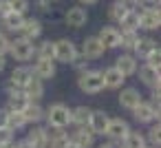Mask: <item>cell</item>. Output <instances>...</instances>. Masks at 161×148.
<instances>
[{
    "mask_svg": "<svg viewBox=\"0 0 161 148\" xmlns=\"http://www.w3.org/2000/svg\"><path fill=\"white\" fill-rule=\"evenodd\" d=\"M44 122H47V128L66 130L71 126V108L62 102H53L49 108H44Z\"/></svg>",
    "mask_w": 161,
    "mask_h": 148,
    "instance_id": "6da1fadb",
    "label": "cell"
},
{
    "mask_svg": "<svg viewBox=\"0 0 161 148\" xmlns=\"http://www.w3.org/2000/svg\"><path fill=\"white\" fill-rule=\"evenodd\" d=\"M77 88L86 95H99L104 91V77L97 69H86L77 73Z\"/></svg>",
    "mask_w": 161,
    "mask_h": 148,
    "instance_id": "7a4b0ae2",
    "label": "cell"
},
{
    "mask_svg": "<svg viewBox=\"0 0 161 148\" xmlns=\"http://www.w3.org/2000/svg\"><path fill=\"white\" fill-rule=\"evenodd\" d=\"M77 55H80V51H77V47H75L73 40L60 38V40L53 42V60H55V62H60V64H71Z\"/></svg>",
    "mask_w": 161,
    "mask_h": 148,
    "instance_id": "3957f363",
    "label": "cell"
},
{
    "mask_svg": "<svg viewBox=\"0 0 161 148\" xmlns=\"http://www.w3.org/2000/svg\"><path fill=\"white\" fill-rule=\"evenodd\" d=\"M9 55H11L16 62H29V60H33V55H36V44H33L31 40L16 38V40H11Z\"/></svg>",
    "mask_w": 161,
    "mask_h": 148,
    "instance_id": "277c9868",
    "label": "cell"
},
{
    "mask_svg": "<svg viewBox=\"0 0 161 148\" xmlns=\"http://www.w3.org/2000/svg\"><path fill=\"white\" fill-rule=\"evenodd\" d=\"M117 102H119V106L124 111H132V108H137L143 102V95L135 86H121L119 88V95H117Z\"/></svg>",
    "mask_w": 161,
    "mask_h": 148,
    "instance_id": "5b68a950",
    "label": "cell"
},
{
    "mask_svg": "<svg viewBox=\"0 0 161 148\" xmlns=\"http://www.w3.org/2000/svg\"><path fill=\"white\" fill-rule=\"evenodd\" d=\"M130 113H132V119H135L137 124H148V126H150L152 122H159V108H154V106H152L150 102H146V100H143L137 108H132Z\"/></svg>",
    "mask_w": 161,
    "mask_h": 148,
    "instance_id": "8992f818",
    "label": "cell"
},
{
    "mask_svg": "<svg viewBox=\"0 0 161 148\" xmlns=\"http://www.w3.org/2000/svg\"><path fill=\"white\" fill-rule=\"evenodd\" d=\"M161 27V14L157 7H143L139 11V29L146 31H157Z\"/></svg>",
    "mask_w": 161,
    "mask_h": 148,
    "instance_id": "52a82bcc",
    "label": "cell"
},
{
    "mask_svg": "<svg viewBox=\"0 0 161 148\" xmlns=\"http://www.w3.org/2000/svg\"><path fill=\"white\" fill-rule=\"evenodd\" d=\"M108 122H110V115L102 108H93L91 111V119H88V130L97 137V135H106V128H108Z\"/></svg>",
    "mask_w": 161,
    "mask_h": 148,
    "instance_id": "ba28073f",
    "label": "cell"
},
{
    "mask_svg": "<svg viewBox=\"0 0 161 148\" xmlns=\"http://www.w3.org/2000/svg\"><path fill=\"white\" fill-rule=\"evenodd\" d=\"M130 133V124L126 122V119H121V117H110V122H108V128H106V135L104 137H108V139H113V141H124V137Z\"/></svg>",
    "mask_w": 161,
    "mask_h": 148,
    "instance_id": "9c48e42d",
    "label": "cell"
},
{
    "mask_svg": "<svg viewBox=\"0 0 161 148\" xmlns=\"http://www.w3.org/2000/svg\"><path fill=\"white\" fill-rule=\"evenodd\" d=\"M64 22H66V27H71V29H82V27L88 22V11H86L84 7H80V5L69 7L66 14H64Z\"/></svg>",
    "mask_w": 161,
    "mask_h": 148,
    "instance_id": "30bf717a",
    "label": "cell"
},
{
    "mask_svg": "<svg viewBox=\"0 0 161 148\" xmlns=\"http://www.w3.org/2000/svg\"><path fill=\"white\" fill-rule=\"evenodd\" d=\"M104 53H106V49H104V44L97 40V36H91V38H86V40L82 42V53H80V55H82L84 60H88V62H91V60H99Z\"/></svg>",
    "mask_w": 161,
    "mask_h": 148,
    "instance_id": "8fae6325",
    "label": "cell"
},
{
    "mask_svg": "<svg viewBox=\"0 0 161 148\" xmlns=\"http://www.w3.org/2000/svg\"><path fill=\"white\" fill-rule=\"evenodd\" d=\"M124 77H132V75H137V69H139V60L132 55V53H121L117 60H115V64H113Z\"/></svg>",
    "mask_w": 161,
    "mask_h": 148,
    "instance_id": "7c38bea8",
    "label": "cell"
},
{
    "mask_svg": "<svg viewBox=\"0 0 161 148\" xmlns=\"http://www.w3.org/2000/svg\"><path fill=\"white\" fill-rule=\"evenodd\" d=\"M58 62L55 60H36L33 62V66H31V71H33V75L38 77V80H51V77H55V73H58V66H55Z\"/></svg>",
    "mask_w": 161,
    "mask_h": 148,
    "instance_id": "4fadbf2b",
    "label": "cell"
},
{
    "mask_svg": "<svg viewBox=\"0 0 161 148\" xmlns=\"http://www.w3.org/2000/svg\"><path fill=\"white\" fill-rule=\"evenodd\" d=\"M97 40L104 44L106 51H108V49H119V29L113 27V25H106V27L99 29Z\"/></svg>",
    "mask_w": 161,
    "mask_h": 148,
    "instance_id": "5bb4252c",
    "label": "cell"
},
{
    "mask_svg": "<svg viewBox=\"0 0 161 148\" xmlns=\"http://www.w3.org/2000/svg\"><path fill=\"white\" fill-rule=\"evenodd\" d=\"M69 139H71L77 148H95V135L88 130V126L75 128V130L69 135Z\"/></svg>",
    "mask_w": 161,
    "mask_h": 148,
    "instance_id": "9a60e30c",
    "label": "cell"
},
{
    "mask_svg": "<svg viewBox=\"0 0 161 148\" xmlns=\"http://www.w3.org/2000/svg\"><path fill=\"white\" fill-rule=\"evenodd\" d=\"M42 22L38 20V18H25V22H22V27H20V38H25V40H38L40 36H42Z\"/></svg>",
    "mask_w": 161,
    "mask_h": 148,
    "instance_id": "2e32d148",
    "label": "cell"
},
{
    "mask_svg": "<svg viewBox=\"0 0 161 148\" xmlns=\"http://www.w3.org/2000/svg\"><path fill=\"white\" fill-rule=\"evenodd\" d=\"M137 75H139L141 84L148 86V88H157V86L161 84V73H159V69H152V66H148V64H141V66L137 69Z\"/></svg>",
    "mask_w": 161,
    "mask_h": 148,
    "instance_id": "e0dca14e",
    "label": "cell"
},
{
    "mask_svg": "<svg viewBox=\"0 0 161 148\" xmlns=\"http://www.w3.org/2000/svg\"><path fill=\"white\" fill-rule=\"evenodd\" d=\"M102 77H104V88H110V91H119L124 84H126V77L115 69V66H108L102 71Z\"/></svg>",
    "mask_w": 161,
    "mask_h": 148,
    "instance_id": "ac0fdd59",
    "label": "cell"
},
{
    "mask_svg": "<svg viewBox=\"0 0 161 148\" xmlns=\"http://www.w3.org/2000/svg\"><path fill=\"white\" fill-rule=\"evenodd\" d=\"M22 93H25V97H27L29 102H40V100L44 97V82L33 75V77L22 86Z\"/></svg>",
    "mask_w": 161,
    "mask_h": 148,
    "instance_id": "d6986e66",
    "label": "cell"
},
{
    "mask_svg": "<svg viewBox=\"0 0 161 148\" xmlns=\"http://www.w3.org/2000/svg\"><path fill=\"white\" fill-rule=\"evenodd\" d=\"M25 139H29L36 148H49V128L47 126H31V130H29V135L25 137Z\"/></svg>",
    "mask_w": 161,
    "mask_h": 148,
    "instance_id": "ffe728a7",
    "label": "cell"
},
{
    "mask_svg": "<svg viewBox=\"0 0 161 148\" xmlns=\"http://www.w3.org/2000/svg\"><path fill=\"white\" fill-rule=\"evenodd\" d=\"M27 106H29V100L25 97L22 91H16V93L7 95V106H5L7 113H25Z\"/></svg>",
    "mask_w": 161,
    "mask_h": 148,
    "instance_id": "44dd1931",
    "label": "cell"
},
{
    "mask_svg": "<svg viewBox=\"0 0 161 148\" xmlns=\"http://www.w3.org/2000/svg\"><path fill=\"white\" fill-rule=\"evenodd\" d=\"M25 119L29 126H38L44 122V106L40 102H29V106L25 108Z\"/></svg>",
    "mask_w": 161,
    "mask_h": 148,
    "instance_id": "7402d4cb",
    "label": "cell"
},
{
    "mask_svg": "<svg viewBox=\"0 0 161 148\" xmlns=\"http://www.w3.org/2000/svg\"><path fill=\"white\" fill-rule=\"evenodd\" d=\"M154 49H159V42H157V40H152V38H139L137 47L132 49V55H135L137 60H146Z\"/></svg>",
    "mask_w": 161,
    "mask_h": 148,
    "instance_id": "603a6c76",
    "label": "cell"
},
{
    "mask_svg": "<svg viewBox=\"0 0 161 148\" xmlns=\"http://www.w3.org/2000/svg\"><path fill=\"white\" fill-rule=\"evenodd\" d=\"M91 111H93V108L86 106V104H80V106L71 108V124H73L75 128H80V126H88Z\"/></svg>",
    "mask_w": 161,
    "mask_h": 148,
    "instance_id": "cb8c5ba5",
    "label": "cell"
},
{
    "mask_svg": "<svg viewBox=\"0 0 161 148\" xmlns=\"http://www.w3.org/2000/svg\"><path fill=\"white\" fill-rule=\"evenodd\" d=\"M22 22H25V16L16 14V11H9L5 18H0V27H3L5 31H9V33H18Z\"/></svg>",
    "mask_w": 161,
    "mask_h": 148,
    "instance_id": "d4e9b609",
    "label": "cell"
},
{
    "mask_svg": "<svg viewBox=\"0 0 161 148\" xmlns=\"http://www.w3.org/2000/svg\"><path fill=\"white\" fill-rule=\"evenodd\" d=\"M33 77V71H31V66H27V64H20V66H16L14 71H11V75H9V80L18 86V88H22L29 80Z\"/></svg>",
    "mask_w": 161,
    "mask_h": 148,
    "instance_id": "484cf974",
    "label": "cell"
},
{
    "mask_svg": "<svg viewBox=\"0 0 161 148\" xmlns=\"http://www.w3.org/2000/svg\"><path fill=\"white\" fill-rule=\"evenodd\" d=\"M121 148H148V141H146L143 133L130 128V133H128V135L124 137V141H121Z\"/></svg>",
    "mask_w": 161,
    "mask_h": 148,
    "instance_id": "4316f807",
    "label": "cell"
},
{
    "mask_svg": "<svg viewBox=\"0 0 161 148\" xmlns=\"http://www.w3.org/2000/svg\"><path fill=\"white\" fill-rule=\"evenodd\" d=\"M137 42H139V31H119V47L126 53H132Z\"/></svg>",
    "mask_w": 161,
    "mask_h": 148,
    "instance_id": "83f0119b",
    "label": "cell"
},
{
    "mask_svg": "<svg viewBox=\"0 0 161 148\" xmlns=\"http://www.w3.org/2000/svg\"><path fill=\"white\" fill-rule=\"evenodd\" d=\"M146 141H148V146H152V148H159L161 146V124L159 122H152L150 124V128L146 130Z\"/></svg>",
    "mask_w": 161,
    "mask_h": 148,
    "instance_id": "f1b7e54d",
    "label": "cell"
},
{
    "mask_svg": "<svg viewBox=\"0 0 161 148\" xmlns=\"http://www.w3.org/2000/svg\"><path fill=\"white\" fill-rule=\"evenodd\" d=\"M106 14H108V20H110V22L119 25V22L124 20V16L128 14V9H126V7H124V5L119 3V0H115V3H113V5L108 7V11H106Z\"/></svg>",
    "mask_w": 161,
    "mask_h": 148,
    "instance_id": "f546056e",
    "label": "cell"
},
{
    "mask_svg": "<svg viewBox=\"0 0 161 148\" xmlns=\"http://www.w3.org/2000/svg\"><path fill=\"white\" fill-rule=\"evenodd\" d=\"M36 60H53V42L51 40H42L40 44H36Z\"/></svg>",
    "mask_w": 161,
    "mask_h": 148,
    "instance_id": "4dcf8cb0",
    "label": "cell"
},
{
    "mask_svg": "<svg viewBox=\"0 0 161 148\" xmlns=\"http://www.w3.org/2000/svg\"><path fill=\"white\" fill-rule=\"evenodd\" d=\"M27 119H25V113H7V128H11L14 133L16 130H22L27 128Z\"/></svg>",
    "mask_w": 161,
    "mask_h": 148,
    "instance_id": "1f68e13d",
    "label": "cell"
},
{
    "mask_svg": "<svg viewBox=\"0 0 161 148\" xmlns=\"http://www.w3.org/2000/svg\"><path fill=\"white\" fill-rule=\"evenodd\" d=\"M119 25L121 31H139V11H128Z\"/></svg>",
    "mask_w": 161,
    "mask_h": 148,
    "instance_id": "d6a6232c",
    "label": "cell"
},
{
    "mask_svg": "<svg viewBox=\"0 0 161 148\" xmlns=\"http://www.w3.org/2000/svg\"><path fill=\"white\" fill-rule=\"evenodd\" d=\"M9 3V7H11V11H16V14H27L29 11V0H7Z\"/></svg>",
    "mask_w": 161,
    "mask_h": 148,
    "instance_id": "836d02e7",
    "label": "cell"
},
{
    "mask_svg": "<svg viewBox=\"0 0 161 148\" xmlns=\"http://www.w3.org/2000/svg\"><path fill=\"white\" fill-rule=\"evenodd\" d=\"M143 64H148V66H152V69H159V66H161V49H154V51L143 60Z\"/></svg>",
    "mask_w": 161,
    "mask_h": 148,
    "instance_id": "e575fe53",
    "label": "cell"
},
{
    "mask_svg": "<svg viewBox=\"0 0 161 148\" xmlns=\"http://www.w3.org/2000/svg\"><path fill=\"white\" fill-rule=\"evenodd\" d=\"M16 141V133L11 128H0V146H5V144H14Z\"/></svg>",
    "mask_w": 161,
    "mask_h": 148,
    "instance_id": "d590c367",
    "label": "cell"
},
{
    "mask_svg": "<svg viewBox=\"0 0 161 148\" xmlns=\"http://www.w3.org/2000/svg\"><path fill=\"white\" fill-rule=\"evenodd\" d=\"M9 47H11V38L0 33V55H9Z\"/></svg>",
    "mask_w": 161,
    "mask_h": 148,
    "instance_id": "8d00e7d4",
    "label": "cell"
},
{
    "mask_svg": "<svg viewBox=\"0 0 161 148\" xmlns=\"http://www.w3.org/2000/svg\"><path fill=\"white\" fill-rule=\"evenodd\" d=\"M71 66H75V71H77V73H82V71H86V69H88V60H84L82 55H77V58L71 62Z\"/></svg>",
    "mask_w": 161,
    "mask_h": 148,
    "instance_id": "74e56055",
    "label": "cell"
},
{
    "mask_svg": "<svg viewBox=\"0 0 161 148\" xmlns=\"http://www.w3.org/2000/svg\"><path fill=\"white\" fill-rule=\"evenodd\" d=\"M154 108H159V102H161V88L157 86V88H150V100H148Z\"/></svg>",
    "mask_w": 161,
    "mask_h": 148,
    "instance_id": "f35d334b",
    "label": "cell"
},
{
    "mask_svg": "<svg viewBox=\"0 0 161 148\" xmlns=\"http://www.w3.org/2000/svg\"><path fill=\"white\" fill-rule=\"evenodd\" d=\"M95 148H121V144H119V141H113V139H106V141H102V144L95 146Z\"/></svg>",
    "mask_w": 161,
    "mask_h": 148,
    "instance_id": "ab89813d",
    "label": "cell"
},
{
    "mask_svg": "<svg viewBox=\"0 0 161 148\" xmlns=\"http://www.w3.org/2000/svg\"><path fill=\"white\" fill-rule=\"evenodd\" d=\"M36 5L40 11H51V0H36Z\"/></svg>",
    "mask_w": 161,
    "mask_h": 148,
    "instance_id": "60d3db41",
    "label": "cell"
},
{
    "mask_svg": "<svg viewBox=\"0 0 161 148\" xmlns=\"http://www.w3.org/2000/svg\"><path fill=\"white\" fill-rule=\"evenodd\" d=\"M9 11H11L9 3H7V0H0V18H5V16H7Z\"/></svg>",
    "mask_w": 161,
    "mask_h": 148,
    "instance_id": "b9f144b4",
    "label": "cell"
},
{
    "mask_svg": "<svg viewBox=\"0 0 161 148\" xmlns=\"http://www.w3.org/2000/svg\"><path fill=\"white\" fill-rule=\"evenodd\" d=\"M16 148H36L29 139H20V141H16Z\"/></svg>",
    "mask_w": 161,
    "mask_h": 148,
    "instance_id": "7bdbcfd3",
    "label": "cell"
},
{
    "mask_svg": "<svg viewBox=\"0 0 161 148\" xmlns=\"http://www.w3.org/2000/svg\"><path fill=\"white\" fill-rule=\"evenodd\" d=\"M5 126H7V111L0 108V128H5Z\"/></svg>",
    "mask_w": 161,
    "mask_h": 148,
    "instance_id": "ee69618b",
    "label": "cell"
},
{
    "mask_svg": "<svg viewBox=\"0 0 161 148\" xmlns=\"http://www.w3.org/2000/svg\"><path fill=\"white\" fill-rule=\"evenodd\" d=\"M77 3H80V7H91V5L97 3V0H77Z\"/></svg>",
    "mask_w": 161,
    "mask_h": 148,
    "instance_id": "f6af8a7d",
    "label": "cell"
},
{
    "mask_svg": "<svg viewBox=\"0 0 161 148\" xmlns=\"http://www.w3.org/2000/svg\"><path fill=\"white\" fill-rule=\"evenodd\" d=\"M7 69V55H0V73Z\"/></svg>",
    "mask_w": 161,
    "mask_h": 148,
    "instance_id": "bcb514c9",
    "label": "cell"
},
{
    "mask_svg": "<svg viewBox=\"0 0 161 148\" xmlns=\"http://www.w3.org/2000/svg\"><path fill=\"white\" fill-rule=\"evenodd\" d=\"M139 3H150V7H157L159 9V0H139Z\"/></svg>",
    "mask_w": 161,
    "mask_h": 148,
    "instance_id": "7dc6e473",
    "label": "cell"
},
{
    "mask_svg": "<svg viewBox=\"0 0 161 148\" xmlns=\"http://www.w3.org/2000/svg\"><path fill=\"white\" fill-rule=\"evenodd\" d=\"M0 148H16V141L14 144H5V146H0Z\"/></svg>",
    "mask_w": 161,
    "mask_h": 148,
    "instance_id": "c3c4849f",
    "label": "cell"
},
{
    "mask_svg": "<svg viewBox=\"0 0 161 148\" xmlns=\"http://www.w3.org/2000/svg\"><path fill=\"white\" fill-rule=\"evenodd\" d=\"M51 3H58V0H51Z\"/></svg>",
    "mask_w": 161,
    "mask_h": 148,
    "instance_id": "681fc988",
    "label": "cell"
},
{
    "mask_svg": "<svg viewBox=\"0 0 161 148\" xmlns=\"http://www.w3.org/2000/svg\"><path fill=\"white\" fill-rule=\"evenodd\" d=\"M148 148H152V146H148Z\"/></svg>",
    "mask_w": 161,
    "mask_h": 148,
    "instance_id": "f907efd6",
    "label": "cell"
},
{
    "mask_svg": "<svg viewBox=\"0 0 161 148\" xmlns=\"http://www.w3.org/2000/svg\"><path fill=\"white\" fill-rule=\"evenodd\" d=\"M0 33H3V31H0Z\"/></svg>",
    "mask_w": 161,
    "mask_h": 148,
    "instance_id": "816d5d0a",
    "label": "cell"
}]
</instances>
